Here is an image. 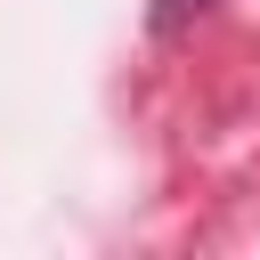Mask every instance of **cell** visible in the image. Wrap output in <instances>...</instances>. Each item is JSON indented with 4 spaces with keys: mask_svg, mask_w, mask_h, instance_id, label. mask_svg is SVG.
Instances as JSON below:
<instances>
[{
    "mask_svg": "<svg viewBox=\"0 0 260 260\" xmlns=\"http://www.w3.org/2000/svg\"><path fill=\"white\" fill-rule=\"evenodd\" d=\"M219 0H146V32L154 41H171V32H187L195 16H211Z\"/></svg>",
    "mask_w": 260,
    "mask_h": 260,
    "instance_id": "1",
    "label": "cell"
}]
</instances>
